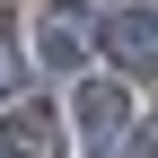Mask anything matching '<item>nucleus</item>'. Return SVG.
Listing matches in <instances>:
<instances>
[{"instance_id": "f257e3e1", "label": "nucleus", "mask_w": 158, "mask_h": 158, "mask_svg": "<svg viewBox=\"0 0 158 158\" xmlns=\"http://www.w3.org/2000/svg\"><path fill=\"white\" fill-rule=\"evenodd\" d=\"M35 53H44V70H88V53H97V27H88V9H44V27H35Z\"/></svg>"}, {"instance_id": "f03ea898", "label": "nucleus", "mask_w": 158, "mask_h": 158, "mask_svg": "<svg viewBox=\"0 0 158 158\" xmlns=\"http://www.w3.org/2000/svg\"><path fill=\"white\" fill-rule=\"evenodd\" d=\"M106 53H114V70H132V79H149V62H158V27H149V0H132V9H114L106 27Z\"/></svg>"}, {"instance_id": "7ed1b4c3", "label": "nucleus", "mask_w": 158, "mask_h": 158, "mask_svg": "<svg viewBox=\"0 0 158 158\" xmlns=\"http://www.w3.org/2000/svg\"><path fill=\"white\" fill-rule=\"evenodd\" d=\"M0 158H62V114L53 106H9L0 114Z\"/></svg>"}, {"instance_id": "20e7f679", "label": "nucleus", "mask_w": 158, "mask_h": 158, "mask_svg": "<svg viewBox=\"0 0 158 158\" xmlns=\"http://www.w3.org/2000/svg\"><path fill=\"white\" fill-rule=\"evenodd\" d=\"M70 114L88 123V149H114V132L132 123V97H123V88H106V79H88V88L70 97Z\"/></svg>"}, {"instance_id": "39448f33", "label": "nucleus", "mask_w": 158, "mask_h": 158, "mask_svg": "<svg viewBox=\"0 0 158 158\" xmlns=\"http://www.w3.org/2000/svg\"><path fill=\"white\" fill-rule=\"evenodd\" d=\"M27 70H35V62H27V53H18V44H9V35H0V106H9V97H18V88H27Z\"/></svg>"}, {"instance_id": "423d86ee", "label": "nucleus", "mask_w": 158, "mask_h": 158, "mask_svg": "<svg viewBox=\"0 0 158 158\" xmlns=\"http://www.w3.org/2000/svg\"><path fill=\"white\" fill-rule=\"evenodd\" d=\"M123 158H149V132H141V149H123Z\"/></svg>"}, {"instance_id": "0eeeda50", "label": "nucleus", "mask_w": 158, "mask_h": 158, "mask_svg": "<svg viewBox=\"0 0 158 158\" xmlns=\"http://www.w3.org/2000/svg\"><path fill=\"white\" fill-rule=\"evenodd\" d=\"M0 18H9V0H0Z\"/></svg>"}]
</instances>
